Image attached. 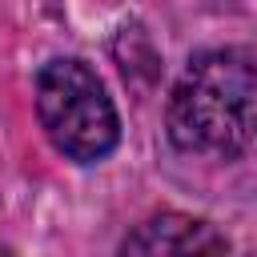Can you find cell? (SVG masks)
I'll return each mask as SVG.
<instances>
[{
	"instance_id": "7a4b0ae2",
	"label": "cell",
	"mask_w": 257,
	"mask_h": 257,
	"mask_svg": "<svg viewBox=\"0 0 257 257\" xmlns=\"http://www.w3.org/2000/svg\"><path fill=\"white\" fill-rule=\"evenodd\" d=\"M36 116L48 141L80 165L108 157L120 141L116 108L84 60H48L36 72Z\"/></svg>"
},
{
	"instance_id": "3957f363",
	"label": "cell",
	"mask_w": 257,
	"mask_h": 257,
	"mask_svg": "<svg viewBox=\"0 0 257 257\" xmlns=\"http://www.w3.org/2000/svg\"><path fill=\"white\" fill-rule=\"evenodd\" d=\"M116 257H229L225 237L189 213H157L141 221Z\"/></svg>"
},
{
	"instance_id": "6da1fadb",
	"label": "cell",
	"mask_w": 257,
	"mask_h": 257,
	"mask_svg": "<svg viewBox=\"0 0 257 257\" xmlns=\"http://www.w3.org/2000/svg\"><path fill=\"white\" fill-rule=\"evenodd\" d=\"M169 137L197 157H237L257 145V60L237 48H213L189 60L173 84Z\"/></svg>"
}]
</instances>
